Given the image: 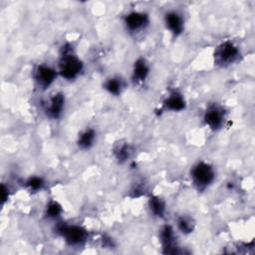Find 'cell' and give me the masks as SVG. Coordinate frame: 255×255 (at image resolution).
<instances>
[{"instance_id":"1","label":"cell","mask_w":255,"mask_h":255,"mask_svg":"<svg viewBox=\"0 0 255 255\" xmlns=\"http://www.w3.org/2000/svg\"><path fill=\"white\" fill-rule=\"evenodd\" d=\"M83 64L80 59L73 54V50L69 45L62 49L60 60V74L67 80L75 79L82 71Z\"/></svg>"},{"instance_id":"2","label":"cell","mask_w":255,"mask_h":255,"mask_svg":"<svg viewBox=\"0 0 255 255\" xmlns=\"http://www.w3.org/2000/svg\"><path fill=\"white\" fill-rule=\"evenodd\" d=\"M215 173L213 168L206 162H198L191 170V178L198 189H204L212 183Z\"/></svg>"},{"instance_id":"3","label":"cell","mask_w":255,"mask_h":255,"mask_svg":"<svg viewBox=\"0 0 255 255\" xmlns=\"http://www.w3.org/2000/svg\"><path fill=\"white\" fill-rule=\"evenodd\" d=\"M57 230L63 235L65 240L70 245H79L83 243L88 237L87 231L78 225H67L61 223L57 226Z\"/></svg>"},{"instance_id":"4","label":"cell","mask_w":255,"mask_h":255,"mask_svg":"<svg viewBox=\"0 0 255 255\" xmlns=\"http://www.w3.org/2000/svg\"><path fill=\"white\" fill-rule=\"evenodd\" d=\"M239 55L238 48L231 42L222 43L215 51V62L221 66L232 64Z\"/></svg>"},{"instance_id":"5","label":"cell","mask_w":255,"mask_h":255,"mask_svg":"<svg viewBox=\"0 0 255 255\" xmlns=\"http://www.w3.org/2000/svg\"><path fill=\"white\" fill-rule=\"evenodd\" d=\"M148 23V17L142 12H130L125 18V24L129 31H138Z\"/></svg>"},{"instance_id":"6","label":"cell","mask_w":255,"mask_h":255,"mask_svg":"<svg viewBox=\"0 0 255 255\" xmlns=\"http://www.w3.org/2000/svg\"><path fill=\"white\" fill-rule=\"evenodd\" d=\"M223 119H224L223 111L216 106H212L208 108L204 115L205 124L212 129L219 128L222 126Z\"/></svg>"},{"instance_id":"7","label":"cell","mask_w":255,"mask_h":255,"mask_svg":"<svg viewBox=\"0 0 255 255\" xmlns=\"http://www.w3.org/2000/svg\"><path fill=\"white\" fill-rule=\"evenodd\" d=\"M55 78L56 72L48 66L40 65L35 71V79L37 83L43 88L49 87L54 82Z\"/></svg>"},{"instance_id":"8","label":"cell","mask_w":255,"mask_h":255,"mask_svg":"<svg viewBox=\"0 0 255 255\" xmlns=\"http://www.w3.org/2000/svg\"><path fill=\"white\" fill-rule=\"evenodd\" d=\"M164 22L166 28L174 35H179L183 31V19L182 17L174 11L166 13L164 17Z\"/></svg>"},{"instance_id":"9","label":"cell","mask_w":255,"mask_h":255,"mask_svg":"<svg viewBox=\"0 0 255 255\" xmlns=\"http://www.w3.org/2000/svg\"><path fill=\"white\" fill-rule=\"evenodd\" d=\"M160 241L165 253H175V239L174 233L170 226L166 225L160 230Z\"/></svg>"},{"instance_id":"10","label":"cell","mask_w":255,"mask_h":255,"mask_svg":"<svg viewBox=\"0 0 255 255\" xmlns=\"http://www.w3.org/2000/svg\"><path fill=\"white\" fill-rule=\"evenodd\" d=\"M64 105H65V98L62 94L58 93L56 94L50 101L49 106L46 109L47 115L50 118L53 119H57L60 117V115L62 114V111L64 109Z\"/></svg>"},{"instance_id":"11","label":"cell","mask_w":255,"mask_h":255,"mask_svg":"<svg viewBox=\"0 0 255 255\" xmlns=\"http://www.w3.org/2000/svg\"><path fill=\"white\" fill-rule=\"evenodd\" d=\"M149 69L147 64L143 59H138L135 61L132 70V80L135 83H143L148 75Z\"/></svg>"},{"instance_id":"12","label":"cell","mask_w":255,"mask_h":255,"mask_svg":"<svg viewBox=\"0 0 255 255\" xmlns=\"http://www.w3.org/2000/svg\"><path fill=\"white\" fill-rule=\"evenodd\" d=\"M164 107L173 112H179L182 111L185 108V102L183 97L178 93H172L165 101H164Z\"/></svg>"},{"instance_id":"13","label":"cell","mask_w":255,"mask_h":255,"mask_svg":"<svg viewBox=\"0 0 255 255\" xmlns=\"http://www.w3.org/2000/svg\"><path fill=\"white\" fill-rule=\"evenodd\" d=\"M95 137H96L95 131L93 129H87L80 134L78 139V144L81 148H84V149L90 148L95 141Z\"/></svg>"},{"instance_id":"14","label":"cell","mask_w":255,"mask_h":255,"mask_svg":"<svg viewBox=\"0 0 255 255\" xmlns=\"http://www.w3.org/2000/svg\"><path fill=\"white\" fill-rule=\"evenodd\" d=\"M149 207L152 213L156 216H162L164 214V210H165L164 202L156 196H153L149 199Z\"/></svg>"},{"instance_id":"15","label":"cell","mask_w":255,"mask_h":255,"mask_svg":"<svg viewBox=\"0 0 255 255\" xmlns=\"http://www.w3.org/2000/svg\"><path fill=\"white\" fill-rule=\"evenodd\" d=\"M122 82L121 80L119 79H116V78H112V79H109L106 84H105V89L113 94V95H119L122 91Z\"/></svg>"},{"instance_id":"16","label":"cell","mask_w":255,"mask_h":255,"mask_svg":"<svg viewBox=\"0 0 255 255\" xmlns=\"http://www.w3.org/2000/svg\"><path fill=\"white\" fill-rule=\"evenodd\" d=\"M115 154L117 156V158L121 161H124L126 159H128L130 155V147L128 144L124 143V144H119L118 146H116L115 148Z\"/></svg>"},{"instance_id":"17","label":"cell","mask_w":255,"mask_h":255,"mask_svg":"<svg viewBox=\"0 0 255 255\" xmlns=\"http://www.w3.org/2000/svg\"><path fill=\"white\" fill-rule=\"evenodd\" d=\"M177 225H178V228L180 229V231L184 232V233H190L194 227V223L191 221V219L188 217H184V216H182L178 219Z\"/></svg>"},{"instance_id":"18","label":"cell","mask_w":255,"mask_h":255,"mask_svg":"<svg viewBox=\"0 0 255 255\" xmlns=\"http://www.w3.org/2000/svg\"><path fill=\"white\" fill-rule=\"evenodd\" d=\"M62 212V208L60 206L59 203L53 201V202H50L49 205L47 206V210H46V214L48 217H51V218H54V217H57L61 214Z\"/></svg>"},{"instance_id":"19","label":"cell","mask_w":255,"mask_h":255,"mask_svg":"<svg viewBox=\"0 0 255 255\" xmlns=\"http://www.w3.org/2000/svg\"><path fill=\"white\" fill-rule=\"evenodd\" d=\"M27 186L31 189V190H39L42 188L43 186V179L41 177L38 176H33L31 178L28 179V181L26 182Z\"/></svg>"}]
</instances>
